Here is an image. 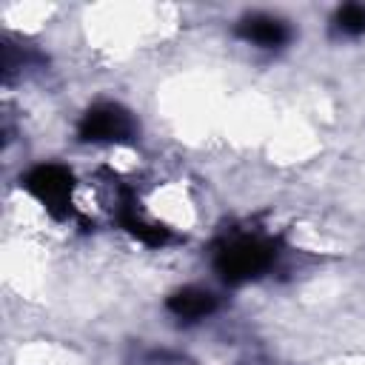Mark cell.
Masks as SVG:
<instances>
[{
  "instance_id": "cell-1",
  "label": "cell",
  "mask_w": 365,
  "mask_h": 365,
  "mask_svg": "<svg viewBox=\"0 0 365 365\" xmlns=\"http://www.w3.org/2000/svg\"><path fill=\"white\" fill-rule=\"evenodd\" d=\"M271 262H274V248L254 237H240L222 245L217 254V271L231 285L259 277Z\"/></svg>"
},
{
  "instance_id": "cell-2",
  "label": "cell",
  "mask_w": 365,
  "mask_h": 365,
  "mask_svg": "<svg viewBox=\"0 0 365 365\" xmlns=\"http://www.w3.org/2000/svg\"><path fill=\"white\" fill-rule=\"evenodd\" d=\"M80 140L91 143H123L134 134V120L125 108L114 103H97L91 106L80 120Z\"/></svg>"
},
{
  "instance_id": "cell-3",
  "label": "cell",
  "mask_w": 365,
  "mask_h": 365,
  "mask_svg": "<svg viewBox=\"0 0 365 365\" xmlns=\"http://www.w3.org/2000/svg\"><path fill=\"white\" fill-rule=\"evenodd\" d=\"M23 185L54 214V217H63L66 214V205H68V197H71V188H74V177L68 168L63 165H37L34 171L26 174Z\"/></svg>"
},
{
  "instance_id": "cell-4",
  "label": "cell",
  "mask_w": 365,
  "mask_h": 365,
  "mask_svg": "<svg viewBox=\"0 0 365 365\" xmlns=\"http://www.w3.org/2000/svg\"><path fill=\"white\" fill-rule=\"evenodd\" d=\"M237 34L254 46H262V48H277L282 43H288V26L277 17H268V14H251L245 17L240 26H237Z\"/></svg>"
},
{
  "instance_id": "cell-5",
  "label": "cell",
  "mask_w": 365,
  "mask_h": 365,
  "mask_svg": "<svg viewBox=\"0 0 365 365\" xmlns=\"http://www.w3.org/2000/svg\"><path fill=\"white\" fill-rule=\"evenodd\" d=\"M165 305H168V311H171L174 317L185 319V322H194V319L208 317V314L217 308V299H214V294H208V291H202V288L188 285V288L174 291V294L168 297V302H165Z\"/></svg>"
},
{
  "instance_id": "cell-6",
  "label": "cell",
  "mask_w": 365,
  "mask_h": 365,
  "mask_svg": "<svg viewBox=\"0 0 365 365\" xmlns=\"http://www.w3.org/2000/svg\"><path fill=\"white\" fill-rule=\"evenodd\" d=\"M120 222H123L137 240H143L145 245H163V242L168 240V231H165L163 225H145V222H140V220L131 217V214H123Z\"/></svg>"
},
{
  "instance_id": "cell-7",
  "label": "cell",
  "mask_w": 365,
  "mask_h": 365,
  "mask_svg": "<svg viewBox=\"0 0 365 365\" xmlns=\"http://www.w3.org/2000/svg\"><path fill=\"white\" fill-rule=\"evenodd\" d=\"M336 26L345 34H362L365 31V6H356V3L342 6L336 11Z\"/></svg>"
}]
</instances>
